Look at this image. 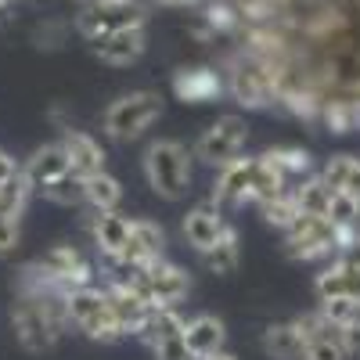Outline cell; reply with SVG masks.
Returning a JSON list of instances; mask_svg holds the SVG:
<instances>
[{
    "mask_svg": "<svg viewBox=\"0 0 360 360\" xmlns=\"http://www.w3.org/2000/svg\"><path fill=\"white\" fill-rule=\"evenodd\" d=\"M144 51H148V33H144V25L119 29V33H108V37L94 40V54L101 58L105 65H134Z\"/></svg>",
    "mask_w": 360,
    "mask_h": 360,
    "instance_id": "obj_14",
    "label": "cell"
},
{
    "mask_svg": "<svg viewBox=\"0 0 360 360\" xmlns=\"http://www.w3.org/2000/svg\"><path fill=\"white\" fill-rule=\"evenodd\" d=\"M62 148H65V155H69V166H72V173H79V176H94V173H101L105 169V148L90 137V134H83V130H65L62 134Z\"/></svg>",
    "mask_w": 360,
    "mask_h": 360,
    "instance_id": "obj_19",
    "label": "cell"
},
{
    "mask_svg": "<svg viewBox=\"0 0 360 360\" xmlns=\"http://www.w3.org/2000/svg\"><path fill=\"white\" fill-rule=\"evenodd\" d=\"M292 195H295V202H299V213H307V217H328V202H332V188H328L321 176L295 180Z\"/></svg>",
    "mask_w": 360,
    "mask_h": 360,
    "instance_id": "obj_27",
    "label": "cell"
},
{
    "mask_svg": "<svg viewBox=\"0 0 360 360\" xmlns=\"http://www.w3.org/2000/svg\"><path fill=\"white\" fill-rule=\"evenodd\" d=\"M148 22V11L137 4V0H127V4H86L76 18V29L94 44L108 33H119V29H134V25H144Z\"/></svg>",
    "mask_w": 360,
    "mask_h": 360,
    "instance_id": "obj_7",
    "label": "cell"
},
{
    "mask_svg": "<svg viewBox=\"0 0 360 360\" xmlns=\"http://www.w3.org/2000/svg\"><path fill=\"white\" fill-rule=\"evenodd\" d=\"M105 295L112 303V314H115L119 328H123L127 335H141L155 307L148 303L137 288H130V285H105Z\"/></svg>",
    "mask_w": 360,
    "mask_h": 360,
    "instance_id": "obj_11",
    "label": "cell"
},
{
    "mask_svg": "<svg viewBox=\"0 0 360 360\" xmlns=\"http://www.w3.org/2000/svg\"><path fill=\"white\" fill-rule=\"evenodd\" d=\"M37 266L44 270V278L54 281L62 292L98 285V281H94V278H98V274H94V263H90L76 245H54V249H47V252L37 259Z\"/></svg>",
    "mask_w": 360,
    "mask_h": 360,
    "instance_id": "obj_8",
    "label": "cell"
},
{
    "mask_svg": "<svg viewBox=\"0 0 360 360\" xmlns=\"http://www.w3.org/2000/svg\"><path fill=\"white\" fill-rule=\"evenodd\" d=\"M317 176L332 191H349V195L360 198V155H332L321 166Z\"/></svg>",
    "mask_w": 360,
    "mask_h": 360,
    "instance_id": "obj_23",
    "label": "cell"
},
{
    "mask_svg": "<svg viewBox=\"0 0 360 360\" xmlns=\"http://www.w3.org/2000/svg\"><path fill=\"white\" fill-rule=\"evenodd\" d=\"M259 159H266L270 166H274V169L288 180V184H295V180H303V176L310 173V152H307V148H295V144L266 148Z\"/></svg>",
    "mask_w": 360,
    "mask_h": 360,
    "instance_id": "obj_25",
    "label": "cell"
},
{
    "mask_svg": "<svg viewBox=\"0 0 360 360\" xmlns=\"http://www.w3.org/2000/svg\"><path fill=\"white\" fill-rule=\"evenodd\" d=\"M15 176H22V162L0 148V184H8V180H15Z\"/></svg>",
    "mask_w": 360,
    "mask_h": 360,
    "instance_id": "obj_37",
    "label": "cell"
},
{
    "mask_svg": "<svg viewBox=\"0 0 360 360\" xmlns=\"http://www.w3.org/2000/svg\"><path fill=\"white\" fill-rule=\"evenodd\" d=\"M119 202H123V184H119L108 169L86 176V198H83V205L90 209V213H119Z\"/></svg>",
    "mask_w": 360,
    "mask_h": 360,
    "instance_id": "obj_22",
    "label": "cell"
},
{
    "mask_svg": "<svg viewBox=\"0 0 360 360\" xmlns=\"http://www.w3.org/2000/svg\"><path fill=\"white\" fill-rule=\"evenodd\" d=\"M346 356H349V353H346L342 335H339V339H317V342H310L307 353H303V360H346Z\"/></svg>",
    "mask_w": 360,
    "mask_h": 360,
    "instance_id": "obj_34",
    "label": "cell"
},
{
    "mask_svg": "<svg viewBox=\"0 0 360 360\" xmlns=\"http://www.w3.org/2000/svg\"><path fill=\"white\" fill-rule=\"evenodd\" d=\"M321 314L332 324L346 328V324L360 321V303H356V299H332V303H321Z\"/></svg>",
    "mask_w": 360,
    "mask_h": 360,
    "instance_id": "obj_33",
    "label": "cell"
},
{
    "mask_svg": "<svg viewBox=\"0 0 360 360\" xmlns=\"http://www.w3.org/2000/svg\"><path fill=\"white\" fill-rule=\"evenodd\" d=\"M69 169H72V166H69V155H65L62 141L37 148V152L22 162V176L29 180V188H33V191H44V188L51 184V180L65 176Z\"/></svg>",
    "mask_w": 360,
    "mask_h": 360,
    "instance_id": "obj_13",
    "label": "cell"
},
{
    "mask_svg": "<svg viewBox=\"0 0 360 360\" xmlns=\"http://www.w3.org/2000/svg\"><path fill=\"white\" fill-rule=\"evenodd\" d=\"M339 259H346V263H353V266H360V227H356V234L349 238V242L342 245V252H339Z\"/></svg>",
    "mask_w": 360,
    "mask_h": 360,
    "instance_id": "obj_38",
    "label": "cell"
},
{
    "mask_svg": "<svg viewBox=\"0 0 360 360\" xmlns=\"http://www.w3.org/2000/svg\"><path fill=\"white\" fill-rule=\"evenodd\" d=\"M202 263H205L209 274H220V278L234 274L238 263H242V245H238V231H234V227H227V231L220 234V242H217L213 249H205V252H202Z\"/></svg>",
    "mask_w": 360,
    "mask_h": 360,
    "instance_id": "obj_24",
    "label": "cell"
},
{
    "mask_svg": "<svg viewBox=\"0 0 360 360\" xmlns=\"http://www.w3.org/2000/svg\"><path fill=\"white\" fill-rule=\"evenodd\" d=\"M245 141H249L245 119L242 115H220V119H213V123L198 134L191 155H195V162H205V166L220 169V166H227L234 159H242Z\"/></svg>",
    "mask_w": 360,
    "mask_h": 360,
    "instance_id": "obj_4",
    "label": "cell"
},
{
    "mask_svg": "<svg viewBox=\"0 0 360 360\" xmlns=\"http://www.w3.org/2000/svg\"><path fill=\"white\" fill-rule=\"evenodd\" d=\"M86 231L98 256H123L130 245V220L123 213H86Z\"/></svg>",
    "mask_w": 360,
    "mask_h": 360,
    "instance_id": "obj_12",
    "label": "cell"
},
{
    "mask_svg": "<svg viewBox=\"0 0 360 360\" xmlns=\"http://www.w3.org/2000/svg\"><path fill=\"white\" fill-rule=\"evenodd\" d=\"M263 353L270 360H303L307 342H303V335H299L295 321L266 324V332H263Z\"/></svg>",
    "mask_w": 360,
    "mask_h": 360,
    "instance_id": "obj_21",
    "label": "cell"
},
{
    "mask_svg": "<svg viewBox=\"0 0 360 360\" xmlns=\"http://www.w3.org/2000/svg\"><path fill=\"white\" fill-rule=\"evenodd\" d=\"M184 324H188V317L180 314V307H155V310H152V317H148V324H144L141 339H144L148 346H152V342H159V339L184 335Z\"/></svg>",
    "mask_w": 360,
    "mask_h": 360,
    "instance_id": "obj_26",
    "label": "cell"
},
{
    "mask_svg": "<svg viewBox=\"0 0 360 360\" xmlns=\"http://www.w3.org/2000/svg\"><path fill=\"white\" fill-rule=\"evenodd\" d=\"M152 307H180L191 292V278L188 270L173 263V259H155L141 270V278L134 285Z\"/></svg>",
    "mask_w": 360,
    "mask_h": 360,
    "instance_id": "obj_5",
    "label": "cell"
},
{
    "mask_svg": "<svg viewBox=\"0 0 360 360\" xmlns=\"http://www.w3.org/2000/svg\"><path fill=\"white\" fill-rule=\"evenodd\" d=\"M259 217H263L270 227H278V231L285 234V231H288L299 217H303V213H299V202H295V195H292V188H288L285 195L263 202V205H259Z\"/></svg>",
    "mask_w": 360,
    "mask_h": 360,
    "instance_id": "obj_30",
    "label": "cell"
},
{
    "mask_svg": "<svg viewBox=\"0 0 360 360\" xmlns=\"http://www.w3.org/2000/svg\"><path fill=\"white\" fill-rule=\"evenodd\" d=\"M166 4H191V0H166Z\"/></svg>",
    "mask_w": 360,
    "mask_h": 360,
    "instance_id": "obj_41",
    "label": "cell"
},
{
    "mask_svg": "<svg viewBox=\"0 0 360 360\" xmlns=\"http://www.w3.org/2000/svg\"><path fill=\"white\" fill-rule=\"evenodd\" d=\"M152 356H155V360H195V353L188 349L184 335H173V339L152 342Z\"/></svg>",
    "mask_w": 360,
    "mask_h": 360,
    "instance_id": "obj_35",
    "label": "cell"
},
{
    "mask_svg": "<svg viewBox=\"0 0 360 360\" xmlns=\"http://www.w3.org/2000/svg\"><path fill=\"white\" fill-rule=\"evenodd\" d=\"M65 303H69V324L76 328V332H83L86 339H94V342H119V339H127V332L119 328V321L112 314L105 285L72 288Z\"/></svg>",
    "mask_w": 360,
    "mask_h": 360,
    "instance_id": "obj_3",
    "label": "cell"
},
{
    "mask_svg": "<svg viewBox=\"0 0 360 360\" xmlns=\"http://www.w3.org/2000/svg\"><path fill=\"white\" fill-rule=\"evenodd\" d=\"M8 11H11V0H0V25L8 22Z\"/></svg>",
    "mask_w": 360,
    "mask_h": 360,
    "instance_id": "obj_40",
    "label": "cell"
},
{
    "mask_svg": "<svg viewBox=\"0 0 360 360\" xmlns=\"http://www.w3.org/2000/svg\"><path fill=\"white\" fill-rule=\"evenodd\" d=\"M224 90L220 76L213 69H180L173 79V94L188 105H202V101H213Z\"/></svg>",
    "mask_w": 360,
    "mask_h": 360,
    "instance_id": "obj_20",
    "label": "cell"
},
{
    "mask_svg": "<svg viewBox=\"0 0 360 360\" xmlns=\"http://www.w3.org/2000/svg\"><path fill=\"white\" fill-rule=\"evenodd\" d=\"M231 94L242 101L245 108H263L274 101V76L259 65H242L234 76H231Z\"/></svg>",
    "mask_w": 360,
    "mask_h": 360,
    "instance_id": "obj_17",
    "label": "cell"
},
{
    "mask_svg": "<svg viewBox=\"0 0 360 360\" xmlns=\"http://www.w3.org/2000/svg\"><path fill=\"white\" fill-rule=\"evenodd\" d=\"M29 198H33V188H29L25 176H15L8 184H0V217H18L22 220Z\"/></svg>",
    "mask_w": 360,
    "mask_h": 360,
    "instance_id": "obj_31",
    "label": "cell"
},
{
    "mask_svg": "<svg viewBox=\"0 0 360 360\" xmlns=\"http://www.w3.org/2000/svg\"><path fill=\"white\" fill-rule=\"evenodd\" d=\"M184 342L195 356H209L227 349V324L217 314H195L184 324Z\"/></svg>",
    "mask_w": 360,
    "mask_h": 360,
    "instance_id": "obj_18",
    "label": "cell"
},
{
    "mask_svg": "<svg viewBox=\"0 0 360 360\" xmlns=\"http://www.w3.org/2000/svg\"><path fill=\"white\" fill-rule=\"evenodd\" d=\"M130 263L148 266L155 259H166V231L155 220H130V245L123 252Z\"/></svg>",
    "mask_w": 360,
    "mask_h": 360,
    "instance_id": "obj_16",
    "label": "cell"
},
{
    "mask_svg": "<svg viewBox=\"0 0 360 360\" xmlns=\"http://www.w3.org/2000/svg\"><path fill=\"white\" fill-rule=\"evenodd\" d=\"M314 292H317V303H332V299H356L360 303V266L335 259L317 274Z\"/></svg>",
    "mask_w": 360,
    "mask_h": 360,
    "instance_id": "obj_15",
    "label": "cell"
},
{
    "mask_svg": "<svg viewBox=\"0 0 360 360\" xmlns=\"http://www.w3.org/2000/svg\"><path fill=\"white\" fill-rule=\"evenodd\" d=\"M292 184L288 180L270 166L266 159H256V169H252V188H249V202H256V205H263V202H270V198H278V195H285Z\"/></svg>",
    "mask_w": 360,
    "mask_h": 360,
    "instance_id": "obj_28",
    "label": "cell"
},
{
    "mask_svg": "<svg viewBox=\"0 0 360 360\" xmlns=\"http://www.w3.org/2000/svg\"><path fill=\"white\" fill-rule=\"evenodd\" d=\"M18 238H22L18 217H0V256L15 252L18 249Z\"/></svg>",
    "mask_w": 360,
    "mask_h": 360,
    "instance_id": "obj_36",
    "label": "cell"
},
{
    "mask_svg": "<svg viewBox=\"0 0 360 360\" xmlns=\"http://www.w3.org/2000/svg\"><path fill=\"white\" fill-rule=\"evenodd\" d=\"M252 169H256V159H249V155L220 166L217 180H213V202L224 205V209L245 205L249 202V188H252Z\"/></svg>",
    "mask_w": 360,
    "mask_h": 360,
    "instance_id": "obj_10",
    "label": "cell"
},
{
    "mask_svg": "<svg viewBox=\"0 0 360 360\" xmlns=\"http://www.w3.org/2000/svg\"><path fill=\"white\" fill-rule=\"evenodd\" d=\"M40 195L47 202H54V205H83V198H86V176H79V173L69 169L65 176L51 180Z\"/></svg>",
    "mask_w": 360,
    "mask_h": 360,
    "instance_id": "obj_29",
    "label": "cell"
},
{
    "mask_svg": "<svg viewBox=\"0 0 360 360\" xmlns=\"http://www.w3.org/2000/svg\"><path fill=\"white\" fill-rule=\"evenodd\" d=\"M159 115H162V94H155V90H130V94L115 98L105 108L101 127L112 141L130 144V141H137L152 130V123Z\"/></svg>",
    "mask_w": 360,
    "mask_h": 360,
    "instance_id": "obj_2",
    "label": "cell"
},
{
    "mask_svg": "<svg viewBox=\"0 0 360 360\" xmlns=\"http://www.w3.org/2000/svg\"><path fill=\"white\" fill-rule=\"evenodd\" d=\"M195 360H238L231 349H220V353H209V356H195Z\"/></svg>",
    "mask_w": 360,
    "mask_h": 360,
    "instance_id": "obj_39",
    "label": "cell"
},
{
    "mask_svg": "<svg viewBox=\"0 0 360 360\" xmlns=\"http://www.w3.org/2000/svg\"><path fill=\"white\" fill-rule=\"evenodd\" d=\"M328 220L335 227H356L360 224V198L349 191H332V202H328Z\"/></svg>",
    "mask_w": 360,
    "mask_h": 360,
    "instance_id": "obj_32",
    "label": "cell"
},
{
    "mask_svg": "<svg viewBox=\"0 0 360 360\" xmlns=\"http://www.w3.org/2000/svg\"><path fill=\"white\" fill-rule=\"evenodd\" d=\"M227 217H224V205H217L213 198L198 202L195 209H188V217L180 220V231H184V242L202 256L205 249H213L220 242V234L227 231Z\"/></svg>",
    "mask_w": 360,
    "mask_h": 360,
    "instance_id": "obj_9",
    "label": "cell"
},
{
    "mask_svg": "<svg viewBox=\"0 0 360 360\" xmlns=\"http://www.w3.org/2000/svg\"><path fill=\"white\" fill-rule=\"evenodd\" d=\"M285 249L292 259H324V256H339V234L335 224L328 217H299L288 231H285Z\"/></svg>",
    "mask_w": 360,
    "mask_h": 360,
    "instance_id": "obj_6",
    "label": "cell"
},
{
    "mask_svg": "<svg viewBox=\"0 0 360 360\" xmlns=\"http://www.w3.org/2000/svg\"><path fill=\"white\" fill-rule=\"evenodd\" d=\"M144 180H148V188H152L159 198L166 202H180L188 191H191V180H195V155H191V148L188 144H180V141H152L144 148Z\"/></svg>",
    "mask_w": 360,
    "mask_h": 360,
    "instance_id": "obj_1",
    "label": "cell"
}]
</instances>
